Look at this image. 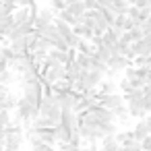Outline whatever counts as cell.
<instances>
[{"mask_svg":"<svg viewBox=\"0 0 151 151\" xmlns=\"http://www.w3.org/2000/svg\"><path fill=\"white\" fill-rule=\"evenodd\" d=\"M62 120V108L56 99L54 93H46L40 101V116L35 120V124L40 126H58Z\"/></svg>","mask_w":151,"mask_h":151,"instance_id":"6da1fadb","label":"cell"},{"mask_svg":"<svg viewBox=\"0 0 151 151\" xmlns=\"http://www.w3.org/2000/svg\"><path fill=\"white\" fill-rule=\"evenodd\" d=\"M37 116H40V104H35V101H31V99H27V97L21 95V97L17 99L15 120H13V122L29 126V124H33V122L37 120Z\"/></svg>","mask_w":151,"mask_h":151,"instance_id":"7a4b0ae2","label":"cell"},{"mask_svg":"<svg viewBox=\"0 0 151 151\" xmlns=\"http://www.w3.org/2000/svg\"><path fill=\"white\" fill-rule=\"evenodd\" d=\"M4 132V151H21V147L25 145V130L21 128V124L11 122Z\"/></svg>","mask_w":151,"mask_h":151,"instance_id":"3957f363","label":"cell"},{"mask_svg":"<svg viewBox=\"0 0 151 151\" xmlns=\"http://www.w3.org/2000/svg\"><path fill=\"white\" fill-rule=\"evenodd\" d=\"M54 21H56V11L52 6H37V11H35V31L52 25Z\"/></svg>","mask_w":151,"mask_h":151,"instance_id":"277c9868","label":"cell"},{"mask_svg":"<svg viewBox=\"0 0 151 151\" xmlns=\"http://www.w3.org/2000/svg\"><path fill=\"white\" fill-rule=\"evenodd\" d=\"M99 104H101L104 108H108L110 112H116L118 108L126 106L124 95H122L120 91H118V93H108V95H101V93H99Z\"/></svg>","mask_w":151,"mask_h":151,"instance_id":"5b68a950","label":"cell"},{"mask_svg":"<svg viewBox=\"0 0 151 151\" xmlns=\"http://www.w3.org/2000/svg\"><path fill=\"white\" fill-rule=\"evenodd\" d=\"M128 66H132V60L126 58V56H122V54H114V56L108 60V68H110V70H116V73H122V70H126Z\"/></svg>","mask_w":151,"mask_h":151,"instance_id":"8992f818","label":"cell"},{"mask_svg":"<svg viewBox=\"0 0 151 151\" xmlns=\"http://www.w3.org/2000/svg\"><path fill=\"white\" fill-rule=\"evenodd\" d=\"M132 52H134V58H145V56H149L151 54V42L149 40H139V42H134L132 44Z\"/></svg>","mask_w":151,"mask_h":151,"instance_id":"52a82bcc","label":"cell"},{"mask_svg":"<svg viewBox=\"0 0 151 151\" xmlns=\"http://www.w3.org/2000/svg\"><path fill=\"white\" fill-rule=\"evenodd\" d=\"M83 70H85V68H83L77 60H73V62H68V64H66V79H68L70 83H75V81L83 75Z\"/></svg>","mask_w":151,"mask_h":151,"instance_id":"ba28073f","label":"cell"},{"mask_svg":"<svg viewBox=\"0 0 151 151\" xmlns=\"http://www.w3.org/2000/svg\"><path fill=\"white\" fill-rule=\"evenodd\" d=\"M13 108H17V95L6 91L4 95H0V110H4V112H11Z\"/></svg>","mask_w":151,"mask_h":151,"instance_id":"9c48e42d","label":"cell"},{"mask_svg":"<svg viewBox=\"0 0 151 151\" xmlns=\"http://www.w3.org/2000/svg\"><path fill=\"white\" fill-rule=\"evenodd\" d=\"M97 91H99L101 95H108V93H118V83H116L114 79H104V81L99 83Z\"/></svg>","mask_w":151,"mask_h":151,"instance_id":"30bf717a","label":"cell"},{"mask_svg":"<svg viewBox=\"0 0 151 151\" xmlns=\"http://www.w3.org/2000/svg\"><path fill=\"white\" fill-rule=\"evenodd\" d=\"M147 134H149V128H147V124H145V118H143V120H137V124L132 126V137H134V141H143Z\"/></svg>","mask_w":151,"mask_h":151,"instance_id":"8fae6325","label":"cell"},{"mask_svg":"<svg viewBox=\"0 0 151 151\" xmlns=\"http://www.w3.org/2000/svg\"><path fill=\"white\" fill-rule=\"evenodd\" d=\"M73 31H75V33H77V35L81 37V40H87V42H91V40L95 37V33H93V31H91V29H89L87 25H83V23L75 25V27H73Z\"/></svg>","mask_w":151,"mask_h":151,"instance_id":"7c38bea8","label":"cell"},{"mask_svg":"<svg viewBox=\"0 0 151 151\" xmlns=\"http://www.w3.org/2000/svg\"><path fill=\"white\" fill-rule=\"evenodd\" d=\"M66 11H68L70 15H75V17H83V15L87 13V9H85V2H83V0H79V2H73V4H68V6H66Z\"/></svg>","mask_w":151,"mask_h":151,"instance_id":"4fadbf2b","label":"cell"},{"mask_svg":"<svg viewBox=\"0 0 151 151\" xmlns=\"http://www.w3.org/2000/svg\"><path fill=\"white\" fill-rule=\"evenodd\" d=\"M116 141H118L120 145H126V143L134 141V137H132V128H130V130H118V132H116Z\"/></svg>","mask_w":151,"mask_h":151,"instance_id":"5bb4252c","label":"cell"},{"mask_svg":"<svg viewBox=\"0 0 151 151\" xmlns=\"http://www.w3.org/2000/svg\"><path fill=\"white\" fill-rule=\"evenodd\" d=\"M85 70H91V56L89 54H81V52H77V58H75Z\"/></svg>","mask_w":151,"mask_h":151,"instance_id":"9a60e30c","label":"cell"},{"mask_svg":"<svg viewBox=\"0 0 151 151\" xmlns=\"http://www.w3.org/2000/svg\"><path fill=\"white\" fill-rule=\"evenodd\" d=\"M29 149H31V151H54V147L48 145V143H44V141H35V143H31Z\"/></svg>","mask_w":151,"mask_h":151,"instance_id":"2e32d148","label":"cell"},{"mask_svg":"<svg viewBox=\"0 0 151 151\" xmlns=\"http://www.w3.org/2000/svg\"><path fill=\"white\" fill-rule=\"evenodd\" d=\"M122 151H143V145H141V141H130V143L122 145Z\"/></svg>","mask_w":151,"mask_h":151,"instance_id":"e0dca14e","label":"cell"},{"mask_svg":"<svg viewBox=\"0 0 151 151\" xmlns=\"http://www.w3.org/2000/svg\"><path fill=\"white\" fill-rule=\"evenodd\" d=\"M13 73H15V70H11V68H6L4 73H0V83H2V85H9V83L13 81Z\"/></svg>","mask_w":151,"mask_h":151,"instance_id":"ac0fdd59","label":"cell"},{"mask_svg":"<svg viewBox=\"0 0 151 151\" xmlns=\"http://www.w3.org/2000/svg\"><path fill=\"white\" fill-rule=\"evenodd\" d=\"M83 2H85V9L87 11H97V0H83Z\"/></svg>","mask_w":151,"mask_h":151,"instance_id":"d6986e66","label":"cell"},{"mask_svg":"<svg viewBox=\"0 0 151 151\" xmlns=\"http://www.w3.org/2000/svg\"><path fill=\"white\" fill-rule=\"evenodd\" d=\"M141 145H143V151H151V134H147V137L141 141Z\"/></svg>","mask_w":151,"mask_h":151,"instance_id":"ffe728a7","label":"cell"},{"mask_svg":"<svg viewBox=\"0 0 151 151\" xmlns=\"http://www.w3.org/2000/svg\"><path fill=\"white\" fill-rule=\"evenodd\" d=\"M6 68H9V60H6L2 54H0V73H4Z\"/></svg>","mask_w":151,"mask_h":151,"instance_id":"44dd1931","label":"cell"},{"mask_svg":"<svg viewBox=\"0 0 151 151\" xmlns=\"http://www.w3.org/2000/svg\"><path fill=\"white\" fill-rule=\"evenodd\" d=\"M83 151H101V147H99L97 143H89V145H87Z\"/></svg>","mask_w":151,"mask_h":151,"instance_id":"7402d4cb","label":"cell"},{"mask_svg":"<svg viewBox=\"0 0 151 151\" xmlns=\"http://www.w3.org/2000/svg\"><path fill=\"white\" fill-rule=\"evenodd\" d=\"M145 124H147V128H149V134H151V114H147V116H145Z\"/></svg>","mask_w":151,"mask_h":151,"instance_id":"603a6c76","label":"cell"},{"mask_svg":"<svg viewBox=\"0 0 151 151\" xmlns=\"http://www.w3.org/2000/svg\"><path fill=\"white\" fill-rule=\"evenodd\" d=\"M110 151H122V145H120V147H114V149H110Z\"/></svg>","mask_w":151,"mask_h":151,"instance_id":"cb8c5ba5","label":"cell"},{"mask_svg":"<svg viewBox=\"0 0 151 151\" xmlns=\"http://www.w3.org/2000/svg\"><path fill=\"white\" fill-rule=\"evenodd\" d=\"M0 151H4V143H0Z\"/></svg>","mask_w":151,"mask_h":151,"instance_id":"d4e9b609","label":"cell"},{"mask_svg":"<svg viewBox=\"0 0 151 151\" xmlns=\"http://www.w3.org/2000/svg\"><path fill=\"white\" fill-rule=\"evenodd\" d=\"M128 2H130V4H137V0H128Z\"/></svg>","mask_w":151,"mask_h":151,"instance_id":"484cf974","label":"cell"}]
</instances>
